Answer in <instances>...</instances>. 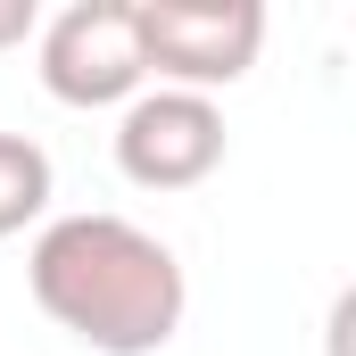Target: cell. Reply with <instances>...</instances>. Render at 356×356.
<instances>
[{
	"instance_id": "7a4b0ae2",
	"label": "cell",
	"mask_w": 356,
	"mask_h": 356,
	"mask_svg": "<svg viewBox=\"0 0 356 356\" xmlns=\"http://www.w3.org/2000/svg\"><path fill=\"white\" fill-rule=\"evenodd\" d=\"M133 42H141V75L207 99L257 67L266 8L257 0H133Z\"/></svg>"
},
{
	"instance_id": "6da1fadb",
	"label": "cell",
	"mask_w": 356,
	"mask_h": 356,
	"mask_svg": "<svg viewBox=\"0 0 356 356\" xmlns=\"http://www.w3.org/2000/svg\"><path fill=\"white\" fill-rule=\"evenodd\" d=\"M25 282H33V307L58 332H75L91 356H158L182 332V307H191L182 257L124 216L42 224Z\"/></svg>"
},
{
	"instance_id": "277c9868",
	"label": "cell",
	"mask_w": 356,
	"mask_h": 356,
	"mask_svg": "<svg viewBox=\"0 0 356 356\" xmlns=\"http://www.w3.org/2000/svg\"><path fill=\"white\" fill-rule=\"evenodd\" d=\"M224 166V108L199 91H133L116 116V175L141 191H191Z\"/></svg>"
},
{
	"instance_id": "5b68a950",
	"label": "cell",
	"mask_w": 356,
	"mask_h": 356,
	"mask_svg": "<svg viewBox=\"0 0 356 356\" xmlns=\"http://www.w3.org/2000/svg\"><path fill=\"white\" fill-rule=\"evenodd\" d=\"M50 216V149L33 133H0V241Z\"/></svg>"
},
{
	"instance_id": "8992f818",
	"label": "cell",
	"mask_w": 356,
	"mask_h": 356,
	"mask_svg": "<svg viewBox=\"0 0 356 356\" xmlns=\"http://www.w3.org/2000/svg\"><path fill=\"white\" fill-rule=\"evenodd\" d=\"M25 33H42V8L33 0H0V50H17Z\"/></svg>"
},
{
	"instance_id": "3957f363",
	"label": "cell",
	"mask_w": 356,
	"mask_h": 356,
	"mask_svg": "<svg viewBox=\"0 0 356 356\" xmlns=\"http://www.w3.org/2000/svg\"><path fill=\"white\" fill-rule=\"evenodd\" d=\"M141 83L133 0H75L42 25V91L58 108H124Z\"/></svg>"
}]
</instances>
